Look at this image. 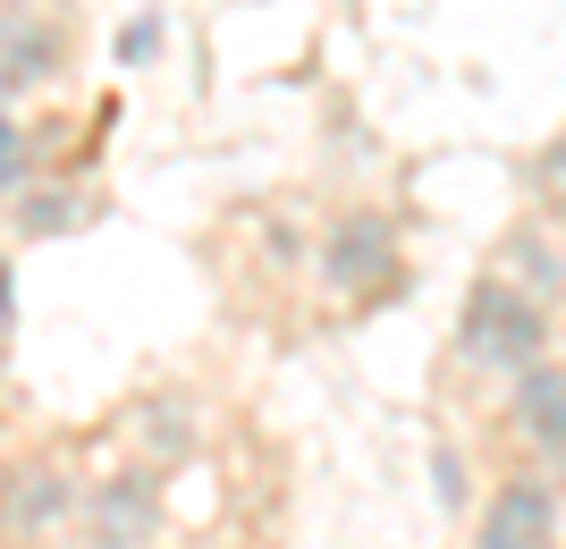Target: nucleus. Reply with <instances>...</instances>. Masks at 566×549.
<instances>
[{
    "label": "nucleus",
    "mask_w": 566,
    "mask_h": 549,
    "mask_svg": "<svg viewBox=\"0 0 566 549\" xmlns=\"http://www.w3.org/2000/svg\"><path fill=\"white\" fill-rule=\"evenodd\" d=\"M549 356H558V313L533 305L524 287H507L499 271H482L465 287V305H457V363L491 372V381H516Z\"/></svg>",
    "instance_id": "obj_1"
},
{
    "label": "nucleus",
    "mask_w": 566,
    "mask_h": 549,
    "mask_svg": "<svg viewBox=\"0 0 566 549\" xmlns=\"http://www.w3.org/2000/svg\"><path fill=\"white\" fill-rule=\"evenodd\" d=\"M507 431H516V448L549 482H566V356H549V363L507 381Z\"/></svg>",
    "instance_id": "obj_7"
},
{
    "label": "nucleus",
    "mask_w": 566,
    "mask_h": 549,
    "mask_svg": "<svg viewBox=\"0 0 566 549\" xmlns=\"http://www.w3.org/2000/svg\"><path fill=\"white\" fill-rule=\"evenodd\" d=\"M465 549H566V482H549L542 465H507L473 499Z\"/></svg>",
    "instance_id": "obj_2"
},
{
    "label": "nucleus",
    "mask_w": 566,
    "mask_h": 549,
    "mask_svg": "<svg viewBox=\"0 0 566 549\" xmlns=\"http://www.w3.org/2000/svg\"><path fill=\"white\" fill-rule=\"evenodd\" d=\"M69 60H76L69 18H51V9H0V102L60 85Z\"/></svg>",
    "instance_id": "obj_6"
},
{
    "label": "nucleus",
    "mask_w": 566,
    "mask_h": 549,
    "mask_svg": "<svg viewBox=\"0 0 566 549\" xmlns=\"http://www.w3.org/2000/svg\"><path fill=\"white\" fill-rule=\"evenodd\" d=\"M153 43H161V25H153V18H136L127 34H118V60H153Z\"/></svg>",
    "instance_id": "obj_14"
},
{
    "label": "nucleus",
    "mask_w": 566,
    "mask_h": 549,
    "mask_svg": "<svg viewBox=\"0 0 566 549\" xmlns=\"http://www.w3.org/2000/svg\"><path fill=\"white\" fill-rule=\"evenodd\" d=\"M76 220H85V194L76 187H25L18 212H9V229H18V237H69Z\"/></svg>",
    "instance_id": "obj_10"
},
{
    "label": "nucleus",
    "mask_w": 566,
    "mask_h": 549,
    "mask_svg": "<svg viewBox=\"0 0 566 549\" xmlns=\"http://www.w3.org/2000/svg\"><path fill=\"white\" fill-rule=\"evenodd\" d=\"M9 305H18V287H9V263H0V321H9Z\"/></svg>",
    "instance_id": "obj_15"
},
{
    "label": "nucleus",
    "mask_w": 566,
    "mask_h": 549,
    "mask_svg": "<svg viewBox=\"0 0 566 549\" xmlns=\"http://www.w3.org/2000/svg\"><path fill=\"white\" fill-rule=\"evenodd\" d=\"M136 448L144 465L161 474V465H187L203 448V423H195V398H144L136 407Z\"/></svg>",
    "instance_id": "obj_9"
},
{
    "label": "nucleus",
    "mask_w": 566,
    "mask_h": 549,
    "mask_svg": "<svg viewBox=\"0 0 566 549\" xmlns=\"http://www.w3.org/2000/svg\"><path fill=\"white\" fill-rule=\"evenodd\" d=\"M431 490H440V507H457V516H473V482H465V448H431Z\"/></svg>",
    "instance_id": "obj_13"
},
{
    "label": "nucleus",
    "mask_w": 566,
    "mask_h": 549,
    "mask_svg": "<svg viewBox=\"0 0 566 549\" xmlns=\"http://www.w3.org/2000/svg\"><path fill=\"white\" fill-rule=\"evenodd\" d=\"M76 507H85V482H69L60 456H25V465H9V482H0V532H9V541L43 549L51 532L76 525Z\"/></svg>",
    "instance_id": "obj_5"
},
{
    "label": "nucleus",
    "mask_w": 566,
    "mask_h": 549,
    "mask_svg": "<svg viewBox=\"0 0 566 549\" xmlns=\"http://www.w3.org/2000/svg\"><path fill=\"white\" fill-rule=\"evenodd\" d=\"M76 525H85V541H94V549H153V541H161V525H169L161 474H153V465H118V474L85 482Z\"/></svg>",
    "instance_id": "obj_4"
},
{
    "label": "nucleus",
    "mask_w": 566,
    "mask_h": 549,
    "mask_svg": "<svg viewBox=\"0 0 566 549\" xmlns=\"http://www.w3.org/2000/svg\"><path fill=\"white\" fill-rule=\"evenodd\" d=\"M491 271H499V279H507V287H524L533 305H549V313L566 305V237H558V229H549L542 212H533V220H516V229L499 237Z\"/></svg>",
    "instance_id": "obj_8"
},
{
    "label": "nucleus",
    "mask_w": 566,
    "mask_h": 549,
    "mask_svg": "<svg viewBox=\"0 0 566 549\" xmlns=\"http://www.w3.org/2000/svg\"><path fill=\"white\" fill-rule=\"evenodd\" d=\"M313 279H322V296H331V305H373V296H389V287L406 279V254H398L389 212H338L331 237H322Z\"/></svg>",
    "instance_id": "obj_3"
},
{
    "label": "nucleus",
    "mask_w": 566,
    "mask_h": 549,
    "mask_svg": "<svg viewBox=\"0 0 566 549\" xmlns=\"http://www.w3.org/2000/svg\"><path fill=\"white\" fill-rule=\"evenodd\" d=\"M25 178H34V127L0 102V194H25Z\"/></svg>",
    "instance_id": "obj_11"
},
{
    "label": "nucleus",
    "mask_w": 566,
    "mask_h": 549,
    "mask_svg": "<svg viewBox=\"0 0 566 549\" xmlns=\"http://www.w3.org/2000/svg\"><path fill=\"white\" fill-rule=\"evenodd\" d=\"M533 194H542V220L566 237V136L542 144V161H533Z\"/></svg>",
    "instance_id": "obj_12"
}]
</instances>
